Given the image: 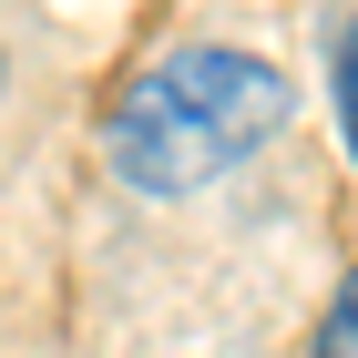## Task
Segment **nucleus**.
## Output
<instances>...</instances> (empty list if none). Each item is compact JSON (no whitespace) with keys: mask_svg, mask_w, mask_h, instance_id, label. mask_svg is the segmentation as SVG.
I'll return each instance as SVG.
<instances>
[{"mask_svg":"<svg viewBox=\"0 0 358 358\" xmlns=\"http://www.w3.org/2000/svg\"><path fill=\"white\" fill-rule=\"evenodd\" d=\"M338 143H348V164H358V21H348V41H338Z\"/></svg>","mask_w":358,"mask_h":358,"instance_id":"2","label":"nucleus"},{"mask_svg":"<svg viewBox=\"0 0 358 358\" xmlns=\"http://www.w3.org/2000/svg\"><path fill=\"white\" fill-rule=\"evenodd\" d=\"M317 358H358V276L328 297V317H317Z\"/></svg>","mask_w":358,"mask_h":358,"instance_id":"3","label":"nucleus"},{"mask_svg":"<svg viewBox=\"0 0 358 358\" xmlns=\"http://www.w3.org/2000/svg\"><path fill=\"white\" fill-rule=\"evenodd\" d=\"M297 113L287 72L266 52H236V41H185V52L143 62L134 83L113 92L103 154L134 194H194L236 174L246 154H266L276 123Z\"/></svg>","mask_w":358,"mask_h":358,"instance_id":"1","label":"nucleus"}]
</instances>
